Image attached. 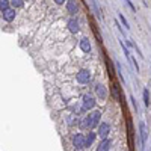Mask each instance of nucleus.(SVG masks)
I'll use <instances>...</instances> for the list:
<instances>
[{
	"label": "nucleus",
	"instance_id": "nucleus-1",
	"mask_svg": "<svg viewBox=\"0 0 151 151\" xmlns=\"http://www.w3.org/2000/svg\"><path fill=\"white\" fill-rule=\"evenodd\" d=\"M76 80H77V83H80V85H88L91 82V71L86 70V68L79 70L77 74H76Z\"/></svg>",
	"mask_w": 151,
	"mask_h": 151
},
{
	"label": "nucleus",
	"instance_id": "nucleus-2",
	"mask_svg": "<svg viewBox=\"0 0 151 151\" xmlns=\"http://www.w3.org/2000/svg\"><path fill=\"white\" fill-rule=\"evenodd\" d=\"M97 106V100L95 97H92L91 94H85L83 95V100H82V107L85 110H92Z\"/></svg>",
	"mask_w": 151,
	"mask_h": 151
},
{
	"label": "nucleus",
	"instance_id": "nucleus-3",
	"mask_svg": "<svg viewBox=\"0 0 151 151\" xmlns=\"http://www.w3.org/2000/svg\"><path fill=\"white\" fill-rule=\"evenodd\" d=\"M110 135V124L109 122H101L98 127H97V136L100 139H106Z\"/></svg>",
	"mask_w": 151,
	"mask_h": 151
},
{
	"label": "nucleus",
	"instance_id": "nucleus-4",
	"mask_svg": "<svg viewBox=\"0 0 151 151\" xmlns=\"http://www.w3.org/2000/svg\"><path fill=\"white\" fill-rule=\"evenodd\" d=\"M73 145L76 150L85 148V135L83 133H76V135H73Z\"/></svg>",
	"mask_w": 151,
	"mask_h": 151
},
{
	"label": "nucleus",
	"instance_id": "nucleus-5",
	"mask_svg": "<svg viewBox=\"0 0 151 151\" xmlns=\"http://www.w3.org/2000/svg\"><path fill=\"white\" fill-rule=\"evenodd\" d=\"M67 27H68V30H70L71 33H77L79 30H80V24H79V20L74 18V17H71V18L68 20V23H67Z\"/></svg>",
	"mask_w": 151,
	"mask_h": 151
},
{
	"label": "nucleus",
	"instance_id": "nucleus-6",
	"mask_svg": "<svg viewBox=\"0 0 151 151\" xmlns=\"http://www.w3.org/2000/svg\"><path fill=\"white\" fill-rule=\"evenodd\" d=\"M89 118H91V126L92 129H97L100 126V118H101V112L100 110H94L89 113Z\"/></svg>",
	"mask_w": 151,
	"mask_h": 151
},
{
	"label": "nucleus",
	"instance_id": "nucleus-7",
	"mask_svg": "<svg viewBox=\"0 0 151 151\" xmlns=\"http://www.w3.org/2000/svg\"><path fill=\"white\" fill-rule=\"evenodd\" d=\"M95 95H97V98L101 100V101L107 98V89H106V86L104 85H97L95 86Z\"/></svg>",
	"mask_w": 151,
	"mask_h": 151
},
{
	"label": "nucleus",
	"instance_id": "nucleus-8",
	"mask_svg": "<svg viewBox=\"0 0 151 151\" xmlns=\"http://www.w3.org/2000/svg\"><path fill=\"white\" fill-rule=\"evenodd\" d=\"M65 8H67V12L70 15H76L79 12V3L76 2V0H70V2H67Z\"/></svg>",
	"mask_w": 151,
	"mask_h": 151
},
{
	"label": "nucleus",
	"instance_id": "nucleus-9",
	"mask_svg": "<svg viewBox=\"0 0 151 151\" xmlns=\"http://www.w3.org/2000/svg\"><path fill=\"white\" fill-rule=\"evenodd\" d=\"M127 135H129V147H130V151L135 150V144H133V124H131V119L129 118L127 119Z\"/></svg>",
	"mask_w": 151,
	"mask_h": 151
},
{
	"label": "nucleus",
	"instance_id": "nucleus-10",
	"mask_svg": "<svg viewBox=\"0 0 151 151\" xmlns=\"http://www.w3.org/2000/svg\"><path fill=\"white\" fill-rule=\"evenodd\" d=\"M139 131H140V144H142V148H145L147 138H148V131H147V127H145V122H140L139 124Z\"/></svg>",
	"mask_w": 151,
	"mask_h": 151
},
{
	"label": "nucleus",
	"instance_id": "nucleus-11",
	"mask_svg": "<svg viewBox=\"0 0 151 151\" xmlns=\"http://www.w3.org/2000/svg\"><path fill=\"white\" fill-rule=\"evenodd\" d=\"M112 148V139L106 138V139H101L98 147H97V151H109Z\"/></svg>",
	"mask_w": 151,
	"mask_h": 151
},
{
	"label": "nucleus",
	"instance_id": "nucleus-12",
	"mask_svg": "<svg viewBox=\"0 0 151 151\" xmlns=\"http://www.w3.org/2000/svg\"><path fill=\"white\" fill-rule=\"evenodd\" d=\"M79 46H80V50H82L83 53H89V51H91V42H89V39H88L86 37H83V38L80 39Z\"/></svg>",
	"mask_w": 151,
	"mask_h": 151
},
{
	"label": "nucleus",
	"instance_id": "nucleus-13",
	"mask_svg": "<svg viewBox=\"0 0 151 151\" xmlns=\"http://www.w3.org/2000/svg\"><path fill=\"white\" fill-rule=\"evenodd\" d=\"M95 138H97V133H94V131H88V135H85V148H89V147L94 144Z\"/></svg>",
	"mask_w": 151,
	"mask_h": 151
},
{
	"label": "nucleus",
	"instance_id": "nucleus-14",
	"mask_svg": "<svg viewBox=\"0 0 151 151\" xmlns=\"http://www.w3.org/2000/svg\"><path fill=\"white\" fill-rule=\"evenodd\" d=\"M79 127H80L82 130H88V129H92L91 126V118H89V115H86V117L79 122Z\"/></svg>",
	"mask_w": 151,
	"mask_h": 151
},
{
	"label": "nucleus",
	"instance_id": "nucleus-15",
	"mask_svg": "<svg viewBox=\"0 0 151 151\" xmlns=\"http://www.w3.org/2000/svg\"><path fill=\"white\" fill-rule=\"evenodd\" d=\"M3 18L6 20V21H12L14 18H15V9H6V11H3Z\"/></svg>",
	"mask_w": 151,
	"mask_h": 151
},
{
	"label": "nucleus",
	"instance_id": "nucleus-16",
	"mask_svg": "<svg viewBox=\"0 0 151 151\" xmlns=\"http://www.w3.org/2000/svg\"><path fill=\"white\" fill-rule=\"evenodd\" d=\"M112 91H113L115 98H117V100H121V89H119V85H118V83H113Z\"/></svg>",
	"mask_w": 151,
	"mask_h": 151
},
{
	"label": "nucleus",
	"instance_id": "nucleus-17",
	"mask_svg": "<svg viewBox=\"0 0 151 151\" xmlns=\"http://www.w3.org/2000/svg\"><path fill=\"white\" fill-rule=\"evenodd\" d=\"M144 103H145L147 107H150V106H151V101H150V91L147 89V88L144 89Z\"/></svg>",
	"mask_w": 151,
	"mask_h": 151
},
{
	"label": "nucleus",
	"instance_id": "nucleus-18",
	"mask_svg": "<svg viewBox=\"0 0 151 151\" xmlns=\"http://www.w3.org/2000/svg\"><path fill=\"white\" fill-rule=\"evenodd\" d=\"M9 5H11L9 0H0V9H2V12L6 11V9H9Z\"/></svg>",
	"mask_w": 151,
	"mask_h": 151
},
{
	"label": "nucleus",
	"instance_id": "nucleus-19",
	"mask_svg": "<svg viewBox=\"0 0 151 151\" xmlns=\"http://www.w3.org/2000/svg\"><path fill=\"white\" fill-rule=\"evenodd\" d=\"M118 17H119V20H121V23H122V26L126 29H130V26H129V21L126 20V17H124L122 14H118Z\"/></svg>",
	"mask_w": 151,
	"mask_h": 151
},
{
	"label": "nucleus",
	"instance_id": "nucleus-20",
	"mask_svg": "<svg viewBox=\"0 0 151 151\" xmlns=\"http://www.w3.org/2000/svg\"><path fill=\"white\" fill-rule=\"evenodd\" d=\"M23 3H24V0H11V5H14L15 8L23 6Z\"/></svg>",
	"mask_w": 151,
	"mask_h": 151
},
{
	"label": "nucleus",
	"instance_id": "nucleus-21",
	"mask_svg": "<svg viewBox=\"0 0 151 151\" xmlns=\"http://www.w3.org/2000/svg\"><path fill=\"white\" fill-rule=\"evenodd\" d=\"M121 47H122V50H124V55H126V56H127V59L130 60V58H131V56H130V51H129V48H127L126 46H124V42H122V41H121Z\"/></svg>",
	"mask_w": 151,
	"mask_h": 151
},
{
	"label": "nucleus",
	"instance_id": "nucleus-22",
	"mask_svg": "<svg viewBox=\"0 0 151 151\" xmlns=\"http://www.w3.org/2000/svg\"><path fill=\"white\" fill-rule=\"evenodd\" d=\"M126 3H127V5L130 6V9H131L133 12H136V8H135V5L131 3V0H126Z\"/></svg>",
	"mask_w": 151,
	"mask_h": 151
},
{
	"label": "nucleus",
	"instance_id": "nucleus-23",
	"mask_svg": "<svg viewBox=\"0 0 151 151\" xmlns=\"http://www.w3.org/2000/svg\"><path fill=\"white\" fill-rule=\"evenodd\" d=\"M115 24H117V27H118V30H119V32H121V33L124 35V29H122V26H121V24H119L118 21H115Z\"/></svg>",
	"mask_w": 151,
	"mask_h": 151
},
{
	"label": "nucleus",
	"instance_id": "nucleus-24",
	"mask_svg": "<svg viewBox=\"0 0 151 151\" xmlns=\"http://www.w3.org/2000/svg\"><path fill=\"white\" fill-rule=\"evenodd\" d=\"M55 3H56V5H59V6H62L64 3H67V0H55Z\"/></svg>",
	"mask_w": 151,
	"mask_h": 151
},
{
	"label": "nucleus",
	"instance_id": "nucleus-25",
	"mask_svg": "<svg viewBox=\"0 0 151 151\" xmlns=\"http://www.w3.org/2000/svg\"><path fill=\"white\" fill-rule=\"evenodd\" d=\"M126 42H127V46H129V47H133V46H135V44H133V42H130V41H129V39H127V41H126Z\"/></svg>",
	"mask_w": 151,
	"mask_h": 151
}]
</instances>
